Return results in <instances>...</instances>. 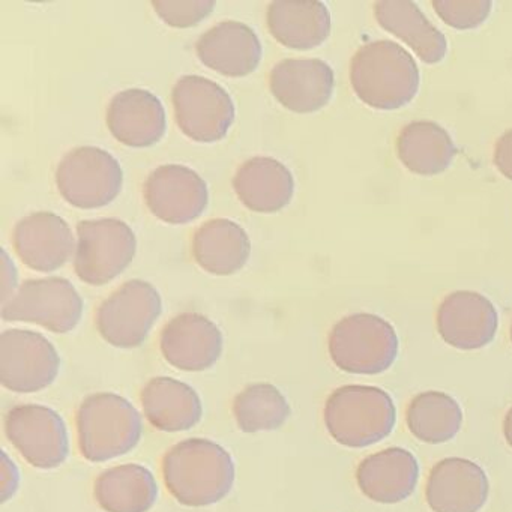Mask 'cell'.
<instances>
[{"mask_svg":"<svg viewBox=\"0 0 512 512\" xmlns=\"http://www.w3.org/2000/svg\"><path fill=\"white\" fill-rule=\"evenodd\" d=\"M323 419L335 442L347 448H367L392 433L397 409L383 389L346 385L329 395Z\"/></svg>","mask_w":512,"mask_h":512,"instance_id":"277c9868","label":"cell"},{"mask_svg":"<svg viewBox=\"0 0 512 512\" xmlns=\"http://www.w3.org/2000/svg\"><path fill=\"white\" fill-rule=\"evenodd\" d=\"M437 331L449 346L476 350L496 337L499 316L487 296L472 290L449 293L437 310Z\"/></svg>","mask_w":512,"mask_h":512,"instance_id":"5bb4252c","label":"cell"},{"mask_svg":"<svg viewBox=\"0 0 512 512\" xmlns=\"http://www.w3.org/2000/svg\"><path fill=\"white\" fill-rule=\"evenodd\" d=\"M17 289V271L14 263H11L7 251L2 250V289H0V301L2 305L10 301L16 295Z\"/></svg>","mask_w":512,"mask_h":512,"instance_id":"e575fe53","label":"cell"},{"mask_svg":"<svg viewBox=\"0 0 512 512\" xmlns=\"http://www.w3.org/2000/svg\"><path fill=\"white\" fill-rule=\"evenodd\" d=\"M503 436H505L506 443L512 448V407L506 412L505 419H503Z\"/></svg>","mask_w":512,"mask_h":512,"instance_id":"d590c367","label":"cell"},{"mask_svg":"<svg viewBox=\"0 0 512 512\" xmlns=\"http://www.w3.org/2000/svg\"><path fill=\"white\" fill-rule=\"evenodd\" d=\"M124 172L115 157L94 146H83L65 155L56 170L59 193L70 205L97 209L121 193Z\"/></svg>","mask_w":512,"mask_h":512,"instance_id":"ba28073f","label":"cell"},{"mask_svg":"<svg viewBox=\"0 0 512 512\" xmlns=\"http://www.w3.org/2000/svg\"><path fill=\"white\" fill-rule=\"evenodd\" d=\"M142 406L152 427L179 433L196 427L203 418L202 398L188 383L173 377H155L142 391Z\"/></svg>","mask_w":512,"mask_h":512,"instance_id":"7402d4cb","label":"cell"},{"mask_svg":"<svg viewBox=\"0 0 512 512\" xmlns=\"http://www.w3.org/2000/svg\"><path fill=\"white\" fill-rule=\"evenodd\" d=\"M83 457L91 463L115 460L133 451L143 436V419L131 401L113 392L89 395L76 418Z\"/></svg>","mask_w":512,"mask_h":512,"instance_id":"3957f363","label":"cell"},{"mask_svg":"<svg viewBox=\"0 0 512 512\" xmlns=\"http://www.w3.org/2000/svg\"><path fill=\"white\" fill-rule=\"evenodd\" d=\"M76 266L80 280L103 286L115 280L136 256L137 241L127 223L113 218L82 221L77 226Z\"/></svg>","mask_w":512,"mask_h":512,"instance_id":"8992f818","label":"cell"},{"mask_svg":"<svg viewBox=\"0 0 512 512\" xmlns=\"http://www.w3.org/2000/svg\"><path fill=\"white\" fill-rule=\"evenodd\" d=\"M5 322H26L43 326L55 334L73 331L83 316V299L64 278L28 280L0 310Z\"/></svg>","mask_w":512,"mask_h":512,"instance_id":"52a82bcc","label":"cell"},{"mask_svg":"<svg viewBox=\"0 0 512 512\" xmlns=\"http://www.w3.org/2000/svg\"><path fill=\"white\" fill-rule=\"evenodd\" d=\"M172 100L178 127L196 142L224 139L235 121V104L226 89L205 77L179 79Z\"/></svg>","mask_w":512,"mask_h":512,"instance_id":"7c38bea8","label":"cell"},{"mask_svg":"<svg viewBox=\"0 0 512 512\" xmlns=\"http://www.w3.org/2000/svg\"><path fill=\"white\" fill-rule=\"evenodd\" d=\"M5 436L37 469L62 466L70 455V433L61 413L41 404H22L5 415Z\"/></svg>","mask_w":512,"mask_h":512,"instance_id":"30bf717a","label":"cell"},{"mask_svg":"<svg viewBox=\"0 0 512 512\" xmlns=\"http://www.w3.org/2000/svg\"><path fill=\"white\" fill-rule=\"evenodd\" d=\"M161 353L172 367L190 373L209 370L223 355L220 328L197 313L176 316L161 332Z\"/></svg>","mask_w":512,"mask_h":512,"instance_id":"9a60e30c","label":"cell"},{"mask_svg":"<svg viewBox=\"0 0 512 512\" xmlns=\"http://www.w3.org/2000/svg\"><path fill=\"white\" fill-rule=\"evenodd\" d=\"M511 341H512V325H511Z\"/></svg>","mask_w":512,"mask_h":512,"instance_id":"8d00e7d4","label":"cell"},{"mask_svg":"<svg viewBox=\"0 0 512 512\" xmlns=\"http://www.w3.org/2000/svg\"><path fill=\"white\" fill-rule=\"evenodd\" d=\"M19 467L11 460L10 455L5 451H0V503H7L13 499L20 487Z\"/></svg>","mask_w":512,"mask_h":512,"instance_id":"d6a6232c","label":"cell"},{"mask_svg":"<svg viewBox=\"0 0 512 512\" xmlns=\"http://www.w3.org/2000/svg\"><path fill=\"white\" fill-rule=\"evenodd\" d=\"M490 482L475 461L451 457L434 464L425 499L433 512H479L487 503Z\"/></svg>","mask_w":512,"mask_h":512,"instance_id":"2e32d148","label":"cell"},{"mask_svg":"<svg viewBox=\"0 0 512 512\" xmlns=\"http://www.w3.org/2000/svg\"><path fill=\"white\" fill-rule=\"evenodd\" d=\"M163 313L160 293L142 280L125 283L101 304L97 326L101 337L119 349H134L148 340Z\"/></svg>","mask_w":512,"mask_h":512,"instance_id":"8fae6325","label":"cell"},{"mask_svg":"<svg viewBox=\"0 0 512 512\" xmlns=\"http://www.w3.org/2000/svg\"><path fill=\"white\" fill-rule=\"evenodd\" d=\"M107 127L118 142L131 148H149L166 133V110L152 92L127 89L110 101Z\"/></svg>","mask_w":512,"mask_h":512,"instance_id":"d6986e66","label":"cell"},{"mask_svg":"<svg viewBox=\"0 0 512 512\" xmlns=\"http://www.w3.org/2000/svg\"><path fill=\"white\" fill-rule=\"evenodd\" d=\"M394 326L383 317L356 313L335 323L329 334V355L340 370L374 376L389 370L398 355Z\"/></svg>","mask_w":512,"mask_h":512,"instance_id":"5b68a950","label":"cell"},{"mask_svg":"<svg viewBox=\"0 0 512 512\" xmlns=\"http://www.w3.org/2000/svg\"><path fill=\"white\" fill-rule=\"evenodd\" d=\"M167 490L191 508L215 505L229 496L235 485L232 455L217 442L193 437L176 443L163 458Z\"/></svg>","mask_w":512,"mask_h":512,"instance_id":"6da1fadb","label":"cell"},{"mask_svg":"<svg viewBox=\"0 0 512 512\" xmlns=\"http://www.w3.org/2000/svg\"><path fill=\"white\" fill-rule=\"evenodd\" d=\"M250 253V238L235 221L223 218L208 221L194 235V259L211 274H235L244 268Z\"/></svg>","mask_w":512,"mask_h":512,"instance_id":"4316f807","label":"cell"},{"mask_svg":"<svg viewBox=\"0 0 512 512\" xmlns=\"http://www.w3.org/2000/svg\"><path fill=\"white\" fill-rule=\"evenodd\" d=\"M203 65L229 77H245L259 67L262 44L250 26L223 22L209 29L196 44Z\"/></svg>","mask_w":512,"mask_h":512,"instance_id":"44dd1931","label":"cell"},{"mask_svg":"<svg viewBox=\"0 0 512 512\" xmlns=\"http://www.w3.org/2000/svg\"><path fill=\"white\" fill-rule=\"evenodd\" d=\"M275 100L295 113H313L325 107L334 92L332 68L320 59H284L271 73Z\"/></svg>","mask_w":512,"mask_h":512,"instance_id":"e0dca14e","label":"cell"},{"mask_svg":"<svg viewBox=\"0 0 512 512\" xmlns=\"http://www.w3.org/2000/svg\"><path fill=\"white\" fill-rule=\"evenodd\" d=\"M154 473L142 464H121L104 470L95 481L94 496L106 512H148L158 499Z\"/></svg>","mask_w":512,"mask_h":512,"instance_id":"484cf974","label":"cell"},{"mask_svg":"<svg viewBox=\"0 0 512 512\" xmlns=\"http://www.w3.org/2000/svg\"><path fill=\"white\" fill-rule=\"evenodd\" d=\"M374 16L385 31L415 50L421 61L437 64L445 58L448 50L445 35L431 25L412 0H379L374 4Z\"/></svg>","mask_w":512,"mask_h":512,"instance_id":"cb8c5ba5","label":"cell"},{"mask_svg":"<svg viewBox=\"0 0 512 512\" xmlns=\"http://www.w3.org/2000/svg\"><path fill=\"white\" fill-rule=\"evenodd\" d=\"M239 200L254 212L281 211L295 193L292 173L274 158L257 157L242 164L233 179Z\"/></svg>","mask_w":512,"mask_h":512,"instance_id":"d4e9b609","label":"cell"},{"mask_svg":"<svg viewBox=\"0 0 512 512\" xmlns=\"http://www.w3.org/2000/svg\"><path fill=\"white\" fill-rule=\"evenodd\" d=\"M61 371V356L49 338L29 329L0 335V385L16 394L49 388Z\"/></svg>","mask_w":512,"mask_h":512,"instance_id":"9c48e42d","label":"cell"},{"mask_svg":"<svg viewBox=\"0 0 512 512\" xmlns=\"http://www.w3.org/2000/svg\"><path fill=\"white\" fill-rule=\"evenodd\" d=\"M268 26L283 46L310 50L331 34V14L319 0H275L268 7Z\"/></svg>","mask_w":512,"mask_h":512,"instance_id":"603a6c76","label":"cell"},{"mask_svg":"<svg viewBox=\"0 0 512 512\" xmlns=\"http://www.w3.org/2000/svg\"><path fill=\"white\" fill-rule=\"evenodd\" d=\"M493 157L499 172L512 181V130L505 131L497 139Z\"/></svg>","mask_w":512,"mask_h":512,"instance_id":"836d02e7","label":"cell"},{"mask_svg":"<svg viewBox=\"0 0 512 512\" xmlns=\"http://www.w3.org/2000/svg\"><path fill=\"white\" fill-rule=\"evenodd\" d=\"M292 409L283 392L272 383H251L233 401V415L244 433L274 431L283 427Z\"/></svg>","mask_w":512,"mask_h":512,"instance_id":"f546056e","label":"cell"},{"mask_svg":"<svg viewBox=\"0 0 512 512\" xmlns=\"http://www.w3.org/2000/svg\"><path fill=\"white\" fill-rule=\"evenodd\" d=\"M397 154L401 163L418 175H439L457 155L454 140L433 121H413L398 134Z\"/></svg>","mask_w":512,"mask_h":512,"instance_id":"83f0119b","label":"cell"},{"mask_svg":"<svg viewBox=\"0 0 512 512\" xmlns=\"http://www.w3.org/2000/svg\"><path fill=\"white\" fill-rule=\"evenodd\" d=\"M418 481V460L412 452L397 446L368 455L356 469L361 493L385 505L406 500L415 491Z\"/></svg>","mask_w":512,"mask_h":512,"instance_id":"ffe728a7","label":"cell"},{"mask_svg":"<svg viewBox=\"0 0 512 512\" xmlns=\"http://www.w3.org/2000/svg\"><path fill=\"white\" fill-rule=\"evenodd\" d=\"M14 247L32 271L53 272L70 260L74 236L67 221L58 214L35 212L17 224Z\"/></svg>","mask_w":512,"mask_h":512,"instance_id":"ac0fdd59","label":"cell"},{"mask_svg":"<svg viewBox=\"0 0 512 512\" xmlns=\"http://www.w3.org/2000/svg\"><path fill=\"white\" fill-rule=\"evenodd\" d=\"M152 7L172 28H191L214 10V0H154Z\"/></svg>","mask_w":512,"mask_h":512,"instance_id":"1f68e13d","label":"cell"},{"mask_svg":"<svg viewBox=\"0 0 512 512\" xmlns=\"http://www.w3.org/2000/svg\"><path fill=\"white\" fill-rule=\"evenodd\" d=\"M491 0H433L437 16L451 28L475 29L490 16Z\"/></svg>","mask_w":512,"mask_h":512,"instance_id":"4dcf8cb0","label":"cell"},{"mask_svg":"<svg viewBox=\"0 0 512 512\" xmlns=\"http://www.w3.org/2000/svg\"><path fill=\"white\" fill-rule=\"evenodd\" d=\"M350 82L359 100L380 110L406 106L419 89L413 56L391 40L371 41L353 56Z\"/></svg>","mask_w":512,"mask_h":512,"instance_id":"7a4b0ae2","label":"cell"},{"mask_svg":"<svg viewBox=\"0 0 512 512\" xmlns=\"http://www.w3.org/2000/svg\"><path fill=\"white\" fill-rule=\"evenodd\" d=\"M406 422L416 439L439 445L457 436L463 425V412L460 404L445 392H421L410 401Z\"/></svg>","mask_w":512,"mask_h":512,"instance_id":"f1b7e54d","label":"cell"},{"mask_svg":"<svg viewBox=\"0 0 512 512\" xmlns=\"http://www.w3.org/2000/svg\"><path fill=\"white\" fill-rule=\"evenodd\" d=\"M145 199L158 220L187 224L205 212L209 194L199 173L185 166L169 164L151 173L145 185Z\"/></svg>","mask_w":512,"mask_h":512,"instance_id":"4fadbf2b","label":"cell"}]
</instances>
